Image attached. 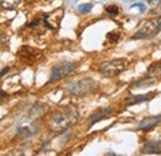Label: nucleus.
<instances>
[{"label":"nucleus","mask_w":161,"mask_h":156,"mask_svg":"<svg viewBox=\"0 0 161 156\" xmlns=\"http://www.w3.org/2000/svg\"><path fill=\"white\" fill-rule=\"evenodd\" d=\"M80 118V112L75 105H62L50 113L47 126L53 133H63L73 126Z\"/></svg>","instance_id":"obj_1"},{"label":"nucleus","mask_w":161,"mask_h":156,"mask_svg":"<svg viewBox=\"0 0 161 156\" xmlns=\"http://www.w3.org/2000/svg\"><path fill=\"white\" fill-rule=\"evenodd\" d=\"M66 92L71 97H84L98 91V83L93 78L86 77L78 81H71L64 86Z\"/></svg>","instance_id":"obj_2"},{"label":"nucleus","mask_w":161,"mask_h":156,"mask_svg":"<svg viewBox=\"0 0 161 156\" xmlns=\"http://www.w3.org/2000/svg\"><path fill=\"white\" fill-rule=\"evenodd\" d=\"M161 32V16L155 19L144 20L140 24L138 31L131 36V40H146L156 36Z\"/></svg>","instance_id":"obj_3"},{"label":"nucleus","mask_w":161,"mask_h":156,"mask_svg":"<svg viewBox=\"0 0 161 156\" xmlns=\"http://www.w3.org/2000/svg\"><path fill=\"white\" fill-rule=\"evenodd\" d=\"M128 64H129V62H128V59L125 58H115L110 59V61H104L99 64L98 72L104 77H117V76H119L120 73H123L126 70Z\"/></svg>","instance_id":"obj_4"},{"label":"nucleus","mask_w":161,"mask_h":156,"mask_svg":"<svg viewBox=\"0 0 161 156\" xmlns=\"http://www.w3.org/2000/svg\"><path fill=\"white\" fill-rule=\"evenodd\" d=\"M77 67H78L77 62H69V61H64V62L55 64L52 67V70H51V76H50V79H48V84L58 82L62 78L67 77L68 75L75 72V70Z\"/></svg>","instance_id":"obj_5"},{"label":"nucleus","mask_w":161,"mask_h":156,"mask_svg":"<svg viewBox=\"0 0 161 156\" xmlns=\"http://www.w3.org/2000/svg\"><path fill=\"white\" fill-rule=\"evenodd\" d=\"M42 57H43L42 51L30 46H21L18 51V58L26 64H35Z\"/></svg>","instance_id":"obj_6"},{"label":"nucleus","mask_w":161,"mask_h":156,"mask_svg":"<svg viewBox=\"0 0 161 156\" xmlns=\"http://www.w3.org/2000/svg\"><path fill=\"white\" fill-rule=\"evenodd\" d=\"M114 114V108L113 107H105V108H99L97 110H94L89 118H88V126H93L94 124L99 123L104 119H108Z\"/></svg>","instance_id":"obj_7"},{"label":"nucleus","mask_w":161,"mask_h":156,"mask_svg":"<svg viewBox=\"0 0 161 156\" xmlns=\"http://www.w3.org/2000/svg\"><path fill=\"white\" fill-rule=\"evenodd\" d=\"M39 125L35 123H27V124H22L21 126L18 128L16 131V137L20 139H27V137L34 136L37 131H39Z\"/></svg>","instance_id":"obj_8"},{"label":"nucleus","mask_w":161,"mask_h":156,"mask_svg":"<svg viewBox=\"0 0 161 156\" xmlns=\"http://www.w3.org/2000/svg\"><path fill=\"white\" fill-rule=\"evenodd\" d=\"M156 96V93H146V94H130L129 97L125 98V104L128 107L130 105H136L141 104L145 102H150L151 99H154Z\"/></svg>","instance_id":"obj_9"},{"label":"nucleus","mask_w":161,"mask_h":156,"mask_svg":"<svg viewBox=\"0 0 161 156\" xmlns=\"http://www.w3.org/2000/svg\"><path fill=\"white\" fill-rule=\"evenodd\" d=\"M140 154L142 155H161V140H153L144 144Z\"/></svg>","instance_id":"obj_10"},{"label":"nucleus","mask_w":161,"mask_h":156,"mask_svg":"<svg viewBox=\"0 0 161 156\" xmlns=\"http://www.w3.org/2000/svg\"><path fill=\"white\" fill-rule=\"evenodd\" d=\"M161 123V114L159 115H154V117H149V118H145V119H142L140 123L138 124V130H144V131H146V130H150L151 128H154V126H156L158 124H160Z\"/></svg>","instance_id":"obj_11"},{"label":"nucleus","mask_w":161,"mask_h":156,"mask_svg":"<svg viewBox=\"0 0 161 156\" xmlns=\"http://www.w3.org/2000/svg\"><path fill=\"white\" fill-rule=\"evenodd\" d=\"M156 81H158V78L155 77H151V76H145V77L140 78V79H138V81H135V82H133L131 83V88H144V87H150V86H154L155 83H156Z\"/></svg>","instance_id":"obj_12"},{"label":"nucleus","mask_w":161,"mask_h":156,"mask_svg":"<svg viewBox=\"0 0 161 156\" xmlns=\"http://www.w3.org/2000/svg\"><path fill=\"white\" fill-rule=\"evenodd\" d=\"M146 75L147 76H151V77L155 78H161V59L160 61H156V62H153L147 70H146Z\"/></svg>","instance_id":"obj_13"},{"label":"nucleus","mask_w":161,"mask_h":156,"mask_svg":"<svg viewBox=\"0 0 161 156\" xmlns=\"http://www.w3.org/2000/svg\"><path fill=\"white\" fill-rule=\"evenodd\" d=\"M20 3L21 0H0V8L4 10H15Z\"/></svg>","instance_id":"obj_14"},{"label":"nucleus","mask_w":161,"mask_h":156,"mask_svg":"<svg viewBox=\"0 0 161 156\" xmlns=\"http://www.w3.org/2000/svg\"><path fill=\"white\" fill-rule=\"evenodd\" d=\"M119 39H120V34H119L118 31H110V32L107 34V40H108L109 42H112V43L118 42Z\"/></svg>","instance_id":"obj_15"},{"label":"nucleus","mask_w":161,"mask_h":156,"mask_svg":"<svg viewBox=\"0 0 161 156\" xmlns=\"http://www.w3.org/2000/svg\"><path fill=\"white\" fill-rule=\"evenodd\" d=\"M105 13L109 14V15L115 16V15L119 14V8H118L117 5H108V6L105 8Z\"/></svg>","instance_id":"obj_16"},{"label":"nucleus","mask_w":161,"mask_h":156,"mask_svg":"<svg viewBox=\"0 0 161 156\" xmlns=\"http://www.w3.org/2000/svg\"><path fill=\"white\" fill-rule=\"evenodd\" d=\"M92 4H83V5H80L78 6V11L82 13V14H87V13H89L91 10H92Z\"/></svg>","instance_id":"obj_17"},{"label":"nucleus","mask_w":161,"mask_h":156,"mask_svg":"<svg viewBox=\"0 0 161 156\" xmlns=\"http://www.w3.org/2000/svg\"><path fill=\"white\" fill-rule=\"evenodd\" d=\"M131 8H139V9H140V13H144V11L146 10V6H145L142 3H135V4L131 5Z\"/></svg>","instance_id":"obj_18"},{"label":"nucleus","mask_w":161,"mask_h":156,"mask_svg":"<svg viewBox=\"0 0 161 156\" xmlns=\"http://www.w3.org/2000/svg\"><path fill=\"white\" fill-rule=\"evenodd\" d=\"M6 41H8V36L6 35H0V50H3V47L6 43Z\"/></svg>","instance_id":"obj_19"},{"label":"nucleus","mask_w":161,"mask_h":156,"mask_svg":"<svg viewBox=\"0 0 161 156\" xmlns=\"http://www.w3.org/2000/svg\"><path fill=\"white\" fill-rule=\"evenodd\" d=\"M6 97H8V94H6L4 91H1V89H0V104L6 99Z\"/></svg>","instance_id":"obj_20"},{"label":"nucleus","mask_w":161,"mask_h":156,"mask_svg":"<svg viewBox=\"0 0 161 156\" xmlns=\"http://www.w3.org/2000/svg\"><path fill=\"white\" fill-rule=\"evenodd\" d=\"M9 70H10L9 67H6V68H4V70H1V71H0V78L3 77V76H5V75H6L8 72H9Z\"/></svg>","instance_id":"obj_21"},{"label":"nucleus","mask_w":161,"mask_h":156,"mask_svg":"<svg viewBox=\"0 0 161 156\" xmlns=\"http://www.w3.org/2000/svg\"><path fill=\"white\" fill-rule=\"evenodd\" d=\"M161 0H149L147 3L150 4V5H154V4H158V3H160Z\"/></svg>","instance_id":"obj_22"}]
</instances>
